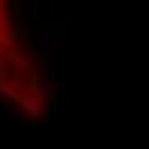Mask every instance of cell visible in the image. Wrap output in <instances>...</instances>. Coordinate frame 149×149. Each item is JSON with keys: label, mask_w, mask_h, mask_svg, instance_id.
I'll return each mask as SVG.
<instances>
[{"label": "cell", "mask_w": 149, "mask_h": 149, "mask_svg": "<svg viewBox=\"0 0 149 149\" xmlns=\"http://www.w3.org/2000/svg\"><path fill=\"white\" fill-rule=\"evenodd\" d=\"M36 52H39V57H49V54H52V41L36 39Z\"/></svg>", "instance_id": "7"}, {"label": "cell", "mask_w": 149, "mask_h": 149, "mask_svg": "<svg viewBox=\"0 0 149 149\" xmlns=\"http://www.w3.org/2000/svg\"><path fill=\"white\" fill-rule=\"evenodd\" d=\"M54 100H57V108L70 100V85H67V82H59V85H57V90H54Z\"/></svg>", "instance_id": "6"}, {"label": "cell", "mask_w": 149, "mask_h": 149, "mask_svg": "<svg viewBox=\"0 0 149 149\" xmlns=\"http://www.w3.org/2000/svg\"><path fill=\"white\" fill-rule=\"evenodd\" d=\"M26 85H29V93H31V95L39 98V93H41V88H44V77H41V72L31 70V72L26 74Z\"/></svg>", "instance_id": "3"}, {"label": "cell", "mask_w": 149, "mask_h": 149, "mask_svg": "<svg viewBox=\"0 0 149 149\" xmlns=\"http://www.w3.org/2000/svg\"><path fill=\"white\" fill-rule=\"evenodd\" d=\"M26 8H29L31 18H36V21H39V3H36V0H29V3H26Z\"/></svg>", "instance_id": "8"}, {"label": "cell", "mask_w": 149, "mask_h": 149, "mask_svg": "<svg viewBox=\"0 0 149 149\" xmlns=\"http://www.w3.org/2000/svg\"><path fill=\"white\" fill-rule=\"evenodd\" d=\"M39 39H54V21H39Z\"/></svg>", "instance_id": "5"}, {"label": "cell", "mask_w": 149, "mask_h": 149, "mask_svg": "<svg viewBox=\"0 0 149 149\" xmlns=\"http://www.w3.org/2000/svg\"><path fill=\"white\" fill-rule=\"evenodd\" d=\"M8 62L13 67L15 77H26L31 72V57H26V52L21 49H8Z\"/></svg>", "instance_id": "2"}, {"label": "cell", "mask_w": 149, "mask_h": 149, "mask_svg": "<svg viewBox=\"0 0 149 149\" xmlns=\"http://www.w3.org/2000/svg\"><path fill=\"white\" fill-rule=\"evenodd\" d=\"M0 54H3V52H0Z\"/></svg>", "instance_id": "9"}, {"label": "cell", "mask_w": 149, "mask_h": 149, "mask_svg": "<svg viewBox=\"0 0 149 149\" xmlns=\"http://www.w3.org/2000/svg\"><path fill=\"white\" fill-rule=\"evenodd\" d=\"M70 39V23L67 21H54V39L52 41H67Z\"/></svg>", "instance_id": "4"}, {"label": "cell", "mask_w": 149, "mask_h": 149, "mask_svg": "<svg viewBox=\"0 0 149 149\" xmlns=\"http://www.w3.org/2000/svg\"><path fill=\"white\" fill-rule=\"evenodd\" d=\"M21 111L26 113V118L29 121H39L46 116V108L41 103V98H36V95H23V100H21Z\"/></svg>", "instance_id": "1"}]
</instances>
